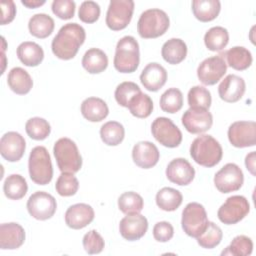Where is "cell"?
Returning a JSON list of instances; mask_svg holds the SVG:
<instances>
[{
  "instance_id": "cell-49",
  "label": "cell",
  "mask_w": 256,
  "mask_h": 256,
  "mask_svg": "<svg viewBox=\"0 0 256 256\" xmlns=\"http://www.w3.org/2000/svg\"><path fill=\"white\" fill-rule=\"evenodd\" d=\"M2 9V16H1V25H6L12 22L16 15V6L12 0L8 1H1L0 3Z\"/></svg>"
},
{
  "instance_id": "cell-26",
  "label": "cell",
  "mask_w": 256,
  "mask_h": 256,
  "mask_svg": "<svg viewBox=\"0 0 256 256\" xmlns=\"http://www.w3.org/2000/svg\"><path fill=\"white\" fill-rule=\"evenodd\" d=\"M7 83L9 88L18 95L29 93L33 86V80L30 74L21 67H14L9 71Z\"/></svg>"
},
{
  "instance_id": "cell-8",
  "label": "cell",
  "mask_w": 256,
  "mask_h": 256,
  "mask_svg": "<svg viewBox=\"0 0 256 256\" xmlns=\"http://www.w3.org/2000/svg\"><path fill=\"white\" fill-rule=\"evenodd\" d=\"M134 12L132 0H111L106 13V25L113 31H119L128 26Z\"/></svg>"
},
{
  "instance_id": "cell-45",
  "label": "cell",
  "mask_w": 256,
  "mask_h": 256,
  "mask_svg": "<svg viewBox=\"0 0 256 256\" xmlns=\"http://www.w3.org/2000/svg\"><path fill=\"white\" fill-rule=\"evenodd\" d=\"M83 247L88 254H99L103 251L105 242L96 230H90L83 236Z\"/></svg>"
},
{
  "instance_id": "cell-1",
  "label": "cell",
  "mask_w": 256,
  "mask_h": 256,
  "mask_svg": "<svg viewBox=\"0 0 256 256\" xmlns=\"http://www.w3.org/2000/svg\"><path fill=\"white\" fill-rule=\"evenodd\" d=\"M86 39L85 29L77 23L63 25L51 43L53 54L61 60L74 58Z\"/></svg>"
},
{
  "instance_id": "cell-25",
  "label": "cell",
  "mask_w": 256,
  "mask_h": 256,
  "mask_svg": "<svg viewBox=\"0 0 256 256\" xmlns=\"http://www.w3.org/2000/svg\"><path fill=\"white\" fill-rule=\"evenodd\" d=\"M81 113L90 122H100L108 116L109 108L103 99L88 97L81 104Z\"/></svg>"
},
{
  "instance_id": "cell-41",
  "label": "cell",
  "mask_w": 256,
  "mask_h": 256,
  "mask_svg": "<svg viewBox=\"0 0 256 256\" xmlns=\"http://www.w3.org/2000/svg\"><path fill=\"white\" fill-rule=\"evenodd\" d=\"M223 237V233L221 228L216 225L214 222H208V225L204 232L199 235L197 239V243L205 249H212L220 244Z\"/></svg>"
},
{
  "instance_id": "cell-44",
  "label": "cell",
  "mask_w": 256,
  "mask_h": 256,
  "mask_svg": "<svg viewBox=\"0 0 256 256\" xmlns=\"http://www.w3.org/2000/svg\"><path fill=\"white\" fill-rule=\"evenodd\" d=\"M140 87L131 81H125L120 83L115 89V100L122 107H128L129 101L138 93H140Z\"/></svg>"
},
{
  "instance_id": "cell-13",
  "label": "cell",
  "mask_w": 256,
  "mask_h": 256,
  "mask_svg": "<svg viewBox=\"0 0 256 256\" xmlns=\"http://www.w3.org/2000/svg\"><path fill=\"white\" fill-rule=\"evenodd\" d=\"M228 139L237 148L252 147L256 144V123L254 121H236L228 128Z\"/></svg>"
},
{
  "instance_id": "cell-40",
  "label": "cell",
  "mask_w": 256,
  "mask_h": 256,
  "mask_svg": "<svg viewBox=\"0 0 256 256\" xmlns=\"http://www.w3.org/2000/svg\"><path fill=\"white\" fill-rule=\"evenodd\" d=\"M187 100L190 108L209 109L212 102L210 91L207 88L199 85L193 86L189 90Z\"/></svg>"
},
{
  "instance_id": "cell-12",
  "label": "cell",
  "mask_w": 256,
  "mask_h": 256,
  "mask_svg": "<svg viewBox=\"0 0 256 256\" xmlns=\"http://www.w3.org/2000/svg\"><path fill=\"white\" fill-rule=\"evenodd\" d=\"M26 206L30 216L41 221L50 219L57 209L55 198L44 191L33 193L27 200Z\"/></svg>"
},
{
  "instance_id": "cell-51",
  "label": "cell",
  "mask_w": 256,
  "mask_h": 256,
  "mask_svg": "<svg viewBox=\"0 0 256 256\" xmlns=\"http://www.w3.org/2000/svg\"><path fill=\"white\" fill-rule=\"evenodd\" d=\"M21 3L26 6L27 8H31V9H34V8H37V7H40L42 5L45 4V1L44 0H22Z\"/></svg>"
},
{
  "instance_id": "cell-18",
  "label": "cell",
  "mask_w": 256,
  "mask_h": 256,
  "mask_svg": "<svg viewBox=\"0 0 256 256\" xmlns=\"http://www.w3.org/2000/svg\"><path fill=\"white\" fill-rule=\"evenodd\" d=\"M166 177L174 184L186 186L193 181L195 170L185 158H175L166 168Z\"/></svg>"
},
{
  "instance_id": "cell-11",
  "label": "cell",
  "mask_w": 256,
  "mask_h": 256,
  "mask_svg": "<svg viewBox=\"0 0 256 256\" xmlns=\"http://www.w3.org/2000/svg\"><path fill=\"white\" fill-rule=\"evenodd\" d=\"M244 182L242 170L235 163H227L214 176L215 187L221 193L239 190Z\"/></svg>"
},
{
  "instance_id": "cell-47",
  "label": "cell",
  "mask_w": 256,
  "mask_h": 256,
  "mask_svg": "<svg viewBox=\"0 0 256 256\" xmlns=\"http://www.w3.org/2000/svg\"><path fill=\"white\" fill-rule=\"evenodd\" d=\"M75 2L72 0H54L51 4L52 12L62 20L71 19L75 14Z\"/></svg>"
},
{
  "instance_id": "cell-22",
  "label": "cell",
  "mask_w": 256,
  "mask_h": 256,
  "mask_svg": "<svg viewBox=\"0 0 256 256\" xmlns=\"http://www.w3.org/2000/svg\"><path fill=\"white\" fill-rule=\"evenodd\" d=\"M140 81L145 89L151 92H156L165 85L167 81V71L159 63H149L142 70Z\"/></svg>"
},
{
  "instance_id": "cell-31",
  "label": "cell",
  "mask_w": 256,
  "mask_h": 256,
  "mask_svg": "<svg viewBox=\"0 0 256 256\" xmlns=\"http://www.w3.org/2000/svg\"><path fill=\"white\" fill-rule=\"evenodd\" d=\"M54 20L51 16L45 13L33 15L28 22V29L34 37L44 39L52 34L54 30Z\"/></svg>"
},
{
  "instance_id": "cell-48",
  "label": "cell",
  "mask_w": 256,
  "mask_h": 256,
  "mask_svg": "<svg viewBox=\"0 0 256 256\" xmlns=\"http://www.w3.org/2000/svg\"><path fill=\"white\" fill-rule=\"evenodd\" d=\"M174 235L173 226L167 221L157 222L153 227V237L158 242H168Z\"/></svg>"
},
{
  "instance_id": "cell-19",
  "label": "cell",
  "mask_w": 256,
  "mask_h": 256,
  "mask_svg": "<svg viewBox=\"0 0 256 256\" xmlns=\"http://www.w3.org/2000/svg\"><path fill=\"white\" fill-rule=\"evenodd\" d=\"M160 158V153L155 144L149 141H140L132 149V159L134 163L143 169L154 167Z\"/></svg>"
},
{
  "instance_id": "cell-50",
  "label": "cell",
  "mask_w": 256,
  "mask_h": 256,
  "mask_svg": "<svg viewBox=\"0 0 256 256\" xmlns=\"http://www.w3.org/2000/svg\"><path fill=\"white\" fill-rule=\"evenodd\" d=\"M245 166L248 169V171L253 176H255V151H252L249 154H247L245 158Z\"/></svg>"
},
{
  "instance_id": "cell-24",
  "label": "cell",
  "mask_w": 256,
  "mask_h": 256,
  "mask_svg": "<svg viewBox=\"0 0 256 256\" xmlns=\"http://www.w3.org/2000/svg\"><path fill=\"white\" fill-rule=\"evenodd\" d=\"M219 55L225 60L227 66L238 71L246 70L253 61L251 52L242 46H234Z\"/></svg>"
},
{
  "instance_id": "cell-4",
  "label": "cell",
  "mask_w": 256,
  "mask_h": 256,
  "mask_svg": "<svg viewBox=\"0 0 256 256\" xmlns=\"http://www.w3.org/2000/svg\"><path fill=\"white\" fill-rule=\"evenodd\" d=\"M170 20L166 12L152 8L145 10L137 22V31L141 38L151 39L162 36L169 28Z\"/></svg>"
},
{
  "instance_id": "cell-6",
  "label": "cell",
  "mask_w": 256,
  "mask_h": 256,
  "mask_svg": "<svg viewBox=\"0 0 256 256\" xmlns=\"http://www.w3.org/2000/svg\"><path fill=\"white\" fill-rule=\"evenodd\" d=\"M28 169L31 180L37 185H46L53 177V167L48 150L44 146L34 147L29 155Z\"/></svg>"
},
{
  "instance_id": "cell-46",
  "label": "cell",
  "mask_w": 256,
  "mask_h": 256,
  "mask_svg": "<svg viewBox=\"0 0 256 256\" xmlns=\"http://www.w3.org/2000/svg\"><path fill=\"white\" fill-rule=\"evenodd\" d=\"M100 6L94 1H84L81 3L78 16L79 19L84 23H94L99 19L100 16Z\"/></svg>"
},
{
  "instance_id": "cell-23",
  "label": "cell",
  "mask_w": 256,
  "mask_h": 256,
  "mask_svg": "<svg viewBox=\"0 0 256 256\" xmlns=\"http://www.w3.org/2000/svg\"><path fill=\"white\" fill-rule=\"evenodd\" d=\"M25 241L24 228L15 222L0 225V248L13 250L21 247Z\"/></svg>"
},
{
  "instance_id": "cell-15",
  "label": "cell",
  "mask_w": 256,
  "mask_h": 256,
  "mask_svg": "<svg viewBox=\"0 0 256 256\" xmlns=\"http://www.w3.org/2000/svg\"><path fill=\"white\" fill-rule=\"evenodd\" d=\"M213 124L212 114L208 109L189 108L182 115V125L192 134H200L208 131Z\"/></svg>"
},
{
  "instance_id": "cell-38",
  "label": "cell",
  "mask_w": 256,
  "mask_h": 256,
  "mask_svg": "<svg viewBox=\"0 0 256 256\" xmlns=\"http://www.w3.org/2000/svg\"><path fill=\"white\" fill-rule=\"evenodd\" d=\"M118 207L124 214L140 213L144 207V201L141 195L136 192L128 191L121 194L118 198Z\"/></svg>"
},
{
  "instance_id": "cell-20",
  "label": "cell",
  "mask_w": 256,
  "mask_h": 256,
  "mask_svg": "<svg viewBox=\"0 0 256 256\" xmlns=\"http://www.w3.org/2000/svg\"><path fill=\"white\" fill-rule=\"evenodd\" d=\"M245 89L246 84L242 77L235 74H229L219 84L218 93L223 101L234 103L243 97Z\"/></svg>"
},
{
  "instance_id": "cell-35",
  "label": "cell",
  "mask_w": 256,
  "mask_h": 256,
  "mask_svg": "<svg viewBox=\"0 0 256 256\" xmlns=\"http://www.w3.org/2000/svg\"><path fill=\"white\" fill-rule=\"evenodd\" d=\"M125 136V129L123 125L117 121H108L100 128V137L102 141L108 146L119 145Z\"/></svg>"
},
{
  "instance_id": "cell-36",
  "label": "cell",
  "mask_w": 256,
  "mask_h": 256,
  "mask_svg": "<svg viewBox=\"0 0 256 256\" xmlns=\"http://www.w3.org/2000/svg\"><path fill=\"white\" fill-rule=\"evenodd\" d=\"M127 108L133 116L137 118H147L152 113L153 101L149 95L140 92L129 101Z\"/></svg>"
},
{
  "instance_id": "cell-3",
  "label": "cell",
  "mask_w": 256,
  "mask_h": 256,
  "mask_svg": "<svg viewBox=\"0 0 256 256\" xmlns=\"http://www.w3.org/2000/svg\"><path fill=\"white\" fill-rule=\"evenodd\" d=\"M140 62L139 44L133 36L122 37L116 45L113 64L120 73L136 71Z\"/></svg>"
},
{
  "instance_id": "cell-43",
  "label": "cell",
  "mask_w": 256,
  "mask_h": 256,
  "mask_svg": "<svg viewBox=\"0 0 256 256\" xmlns=\"http://www.w3.org/2000/svg\"><path fill=\"white\" fill-rule=\"evenodd\" d=\"M78 188H79V182H78V179L73 175V173L62 172L55 184L56 192L60 196H64V197L75 195L76 192L78 191Z\"/></svg>"
},
{
  "instance_id": "cell-30",
  "label": "cell",
  "mask_w": 256,
  "mask_h": 256,
  "mask_svg": "<svg viewBox=\"0 0 256 256\" xmlns=\"http://www.w3.org/2000/svg\"><path fill=\"white\" fill-rule=\"evenodd\" d=\"M221 10V3L218 0H194L192 11L196 19L201 22H209L217 18Z\"/></svg>"
},
{
  "instance_id": "cell-34",
  "label": "cell",
  "mask_w": 256,
  "mask_h": 256,
  "mask_svg": "<svg viewBox=\"0 0 256 256\" xmlns=\"http://www.w3.org/2000/svg\"><path fill=\"white\" fill-rule=\"evenodd\" d=\"M28 190L25 178L19 174L9 175L3 184V191L7 198L11 200H19L23 198Z\"/></svg>"
},
{
  "instance_id": "cell-39",
  "label": "cell",
  "mask_w": 256,
  "mask_h": 256,
  "mask_svg": "<svg viewBox=\"0 0 256 256\" xmlns=\"http://www.w3.org/2000/svg\"><path fill=\"white\" fill-rule=\"evenodd\" d=\"M25 130L27 135L33 140H44L51 132L50 124L47 120L40 117L30 118L25 124Z\"/></svg>"
},
{
  "instance_id": "cell-10",
  "label": "cell",
  "mask_w": 256,
  "mask_h": 256,
  "mask_svg": "<svg viewBox=\"0 0 256 256\" xmlns=\"http://www.w3.org/2000/svg\"><path fill=\"white\" fill-rule=\"evenodd\" d=\"M151 132L161 145L168 148L178 147L182 141L180 129L167 117H157L151 125Z\"/></svg>"
},
{
  "instance_id": "cell-7",
  "label": "cell",
  "mask_w": 256,
  "mask_h": 256,
  "mask_svg": "<svg viewBox=\"0 0 256 256\" xmlns=\"http://www.w3.org/2000/svg\"><path fill=\"white\" fill-rule=\"evenodd\" d=\"M208 222L207 213L202 204L191 202L183 209L181 225L183 231L188 236L197 238L204 232Z\"/></svg>"
},
{
  "instance_id": "cell-2",
  "label": "cell",
  "mask_w": 256,
  "mask_h": 256,
  "mask_svg": "<svg viewBox=\"0 0 256 256\" xmlns=\"http://www.w3.org/2000/svg\"><path fill=\"white\" fill-rule=\"evenodd\" d=\"M190 156L197 164L210 168L221 161L223 150L213 136L203 134L193 140L190 146Z\"/></svg>"
},
{
  "instance_id": "cell-21",
  "label": "cell",
  "mask_w": 256,
  "mask_h": 256,
  "mask_svg": "<svg viewBox=\"0 0 256 256\" xmlns=\"http://www.w3.org/2000/svg\"><path fill=\"white\" fill-rule=\"evenodd\" d=\"M93 208L85 203L71 205L65 212V223L72 229H82L94 219Z\"/></svg>"
},
{
  "instance_id": "cell-32",
  "label": "cell",
  "mask_w": 256,
  "mask_h": 256,
  "mask_svg": "<svg viewBox=\"0 0 256 256\" xmlns=\"http://www.w3.org/2000/svg\"><path fill=\"white\" fill-rule=\"evenodd\" d=\"M182 201L183 196L181 192L171 187H164L156 194V204L163 211H175L179 208Z\"/></svg>"
},
{
  "instance_id": "cell-37",
  "label": "cell",
  "mask_w": 256,
  "mask_h": 256,
  "mask_svg": "<svg viewBox=\"0 0 256 256\" xmlns=\"http://www.w3.org/2000/svg\"><path fill=\"white\" fill-rule=\"evenodd\" d=\"M159 103L164 112L174 114L183 106V94L178 88H169L161 95Z\"/></svg>"
},
{
  "instance_id": "cell-27",
  "label": "cell",
  "mask_w": 256,
  "mask_h": 256,
  "mask_svg": "<svg viewBox=\"0 0 256 256\" xmlns=\"http://www.w3.org/2000/svg\"><path fill=\"white\" fill-rule=\"evenodd\" d=\"M17 56L25 66L35 67L43 61L44 51L37 43L25 41L17 47Z\"/></svg>"
},
{
  "instance_id": "cell-5",
  "label": "cell",
  "mask_w": 256,
  "mask_h": 256,
  "mask_svg": "<svg viewBox=\"0 0 256 256\" xmlns=\"http://www.w3.org/2000/svg\"><path fill=\"white\" fill-rule=\"evenodd\" d=\"M54 157L61 172L76 173L82 167V157L78 147L70 138L58 139L53 147Z\"/></svg>"
},
{
  "instance_id": "cell-9",
  "label": "cell",
  "mask_w": 256,
  "mask_h": 256,
  "mask_svg": "<svg viewBox=\"0 0 256 256\" xmlns=\"http://www.w3.org/2000/svg\"><path fill=\"white\" fill-rule=\"evenodd\" d=\"M250 211L248 200L242 195H233L226 199L218 209V219L226 224L233 225L240 222Z\"/></svg>"
},
{
  "instance_id": "cell-14",
  "label": "cell",
  "mask_w": 256,
  "mask_h": 256,
  "mask_svg": "<svg viewBox=\"0 0 256 256\" xmlns=\"http://www.w3.org/2000/svg\"><path fill=\"white\" fill-rule=\"evenodd\" d=\"M227 64L220 56H212L203 60L197 68V77L204 85H214L225 75Z\"/></svg>"
},
{
  "instance_id": "cell-17",
  "label": "cell",
  "mask_w": 256,
  "mask_h": 256,
  "mask_svg": "<svg viewBox=\"0 0 256 256\" xmlns=\"http://www.w3.org/2000/svg\"><path fill=\"white\" fill-rule=\"evenodd\" d=\"M148 229V221L145 216L134 213L127 214L119 223L121 236L128 241H136L142 238Z\"/></svg>"
},
{
  "instance_id": "cell-42",
  "label": "cell",
  "mask_w": 256,
  "mask_h": 256,
  "mask_svg": "<svg viewBox=\"0 0 256 256\" xmlns=\"http://www.w3.org/2000/svg\"><path fill=\"white\" fill-rule=\"evenodd\" d=\"M253 251V242L251 238L245 235H238L233 238L230 245L222 251L221 255L248 256Z\"/></svg>"
},
{
  "instance_id": "cell-29",
  "label": "cell",
  "mask_w": 256,
  "mask_h": 256,
  "mask_svg": "<svg viewBox=\"0 0 256 256\" xmlns=\"http://www.w3.org/2000/svg\"><path fill=\"white\" fill-rule=\"evenodd\" d=\"M82 66L90 74L101 73L108 66V57L101 49L90 48L82 58Z\"/></svg>"
},
{
  "instance_id": "cell-16",
  "label": "cell",
  "mask_w": 256,
  "mask_h": 256,
  "mask_svg": "<svg viewBox=\"0 0 256 256\" xmlns=\"http://www.w3.org/2000/svg\"><path fill=\"white\" fill-rule=\"evenodd\" d=\"M26 142L24 137L15 131L5 133L0 140L1 156L8 162L19 161L25 152Z\"/></svg>"
},
{
  "instance_id": "cell-28",
  "label": "cell",
  "mask_w": 256,
  "mask_h": 256,
  "mask_svg": "<svg viewBox=\"0 0 256 256\" xmlns=\"http://www.w3.org/2000/svg\"><path fill=\"white\" fill-rule=\"evenodd\" d=\"M161 55L167 63L179 64L187 56V45L182 39L171 38L163 44Z\"/></svg>"
},
{
  "instance_id": "cell-33",
  "label": "cell",
  "mask_w": 256,
  "mask_h": 256,
  "mask_svg": "<svg viewBox=\"0 0 256 256\" xmlns=\"http://www.w3.org/2000/svg\"><path fill=\"white\" fill-rule=\"evenodd\" d=\"M229 42V33L226 28L215 26L210 28L204 35V43L208 50L213 52L222 51Z\"/></svg>"
}]
</instances>
